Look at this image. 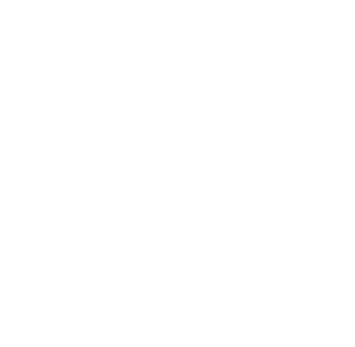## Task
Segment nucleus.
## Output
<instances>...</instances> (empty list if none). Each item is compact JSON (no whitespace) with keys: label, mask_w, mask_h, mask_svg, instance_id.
Wrapping results in <instances>:
<instances>
[]
</instances>
